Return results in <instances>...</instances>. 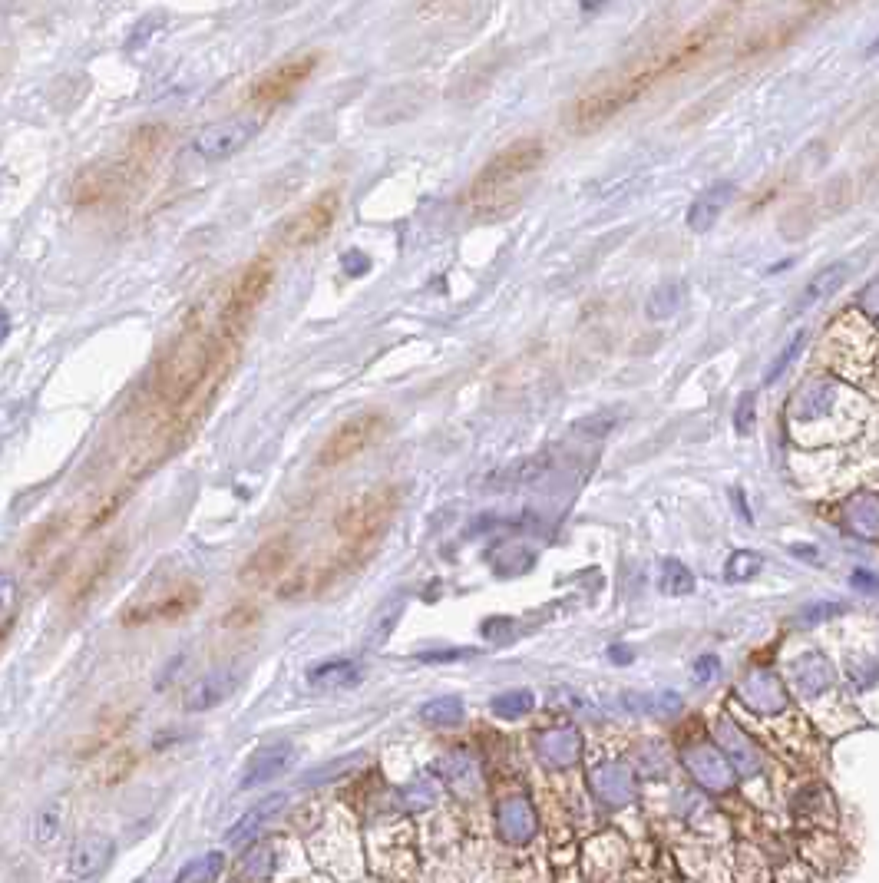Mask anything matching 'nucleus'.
I'll list each match as a JSON object with an SVG mask.
<instances>
[{
    "instance_id": "f257e3e1",
    "label": "nucleus",
    "mask_w": 879,
    "mask_h": 883,
    "mask_svg": "<svg viewBox=\"0 0 879 883\" xmlns=\"http://www.w3.org/2000/svg\"><path fill=\"white\" fill-rule=\"evenodd\" d=\"M701 47H704V37L688 40V43H681L678 50L661 53V60H651V63H645V67L625 73L622 80L602 86V90L585 93L582 100L572 106L569 126L575 129V133H592V129H599L605 120H612L618 110H625L628 103L638 100L648 86H655L658 80L671 77V73H678L685 63H691L701 53Z\"/></svg>"
},
{
    "instance_id": "f03ea898",
    "label": "nucleus",
    "mask_w": 879,
    "mask_h": 883,
    "mask_svg": "<svg viewBox=\"0 0 879 883\" xmlns=\"http://www.w3.org/2000/svg\"><path fill=\"white\" fill-rule=\"evenodd\" d=\"M542 159H546L542 139H516L513 146L496 153L470 186L473 212L496 215V212H506L509 206H516L526 189V179L536 176Z\"/></svg>"
},
{
    "instance_id": "7ed1b4c3",
    "label": "nucleus",
    "mask_w": 879,
    "mask_h": 883,
    "mask_svg": "<svg viewBox=\"0 0 879 883\" xmlns=\"http://www.w3.org/2000/svg\"><path fill=\"white\" fill-rule=\"evenodd\" d=\"M215 364V344L212 338H205L202 331H186L172 351L166 354V361L159 364V378H156V391L166 404H182L199 391V384L209 378Z\"/></svg>"
},
{
    "instance_id": "20e7f679",
    "label": "nucleus",
    "mask_w": 879,
    "mask_h": 883,
    "mask_svg": "<svg viewBox=\"0 0 879 883\" xmlns=\"http://www.w3.org/2000/svg\"><path fill=\"white\" fill-rule=\"evenodd\" d=\"M397 500L400 497H397L394 487H381V490H374V493H364V497H357L338 516V533L344 536V543L354 546V549L371 546L377 536H381L384 526L390 523V516H394Z\"/></svg>"
},
{
    "instance_id": "39448f33",
    "label": "nucleus",
    "mask_w": 879,
    "mask_h": 883,
    "mask_svg": "<svg viewBox=\"0 0 879 883\" xmlns=\"http://www.w3.org/2000/svg\"><path fill=\"white\" fill-rule=\"evenodd\" d=\"M384 427H387V417L377 414V411L351 417V421H344L328 440H324L318 463H321V467H341V463L361 457L364 450L384 434Z\"/></svg>"
},
{
    "instance_id": "423d86ee",
    "label": "nucleus",
    "mask_w": 879,
    "mask_h": 883,
    "mask_svg": "<svg viewBox=\"0 0 879 883\" xmlns=\"http://www.w3.org/2000/svg\"><path fill=\"white\" fill-rule=\"evenodd\" d=\"M681 761H685L688 774L704 791L724 794L734 788L737 771L718 748V741H691V745H685V751H681Z\"/></svg>"
},
{
    "instance_id": "0eeeda50",
    "label": "nucleus",
    "mask_w": 879,
    "mask_h": 883,
    "mask_svg": "<svg viewBox=\"0 0 879 883\" xmlns=\"http://www.w3.org/2000/svg\"><path fill=\"white\" fill-rule=\"evenodd\" d=\"M271 278H275V268H271L268 258H258V262H252L245 268V275L238 278L229 305H225V325H229V328L245 325V321L255 315V308L262 305L265 295H268Z\"/></svg>"
},
{
    "instance_id": "6e6552de",
    "label": "nucleus",
    "mask_w": 879,
    "mask_h": 883,
    "mask_svg": "<svg viewBox=\"0 0 879 883\" xmlns=\"http://www.w3.org/2000/svg\"><path fill=\"white\" fill-rule=\"evenodd\" d=\"M338 209H341V196H338V192H334V189L321 192L318 199L308 202V206L285 225V242L291 245V249H301V245L318 242L321 235H328L334 219H338Z\"/></svg>"
},
{
    "instance_id": "1a4fd4ad",
    "label": "nucleus",
    "mask_w": 879,
    "mask_h": 883,
    "mask_svg": "<svg viewBox=\"0 0 879 883\" xmlns=\"http://www.w3.org/2000/svg\"><path fill=\"white\" fill-rule=\"evenodd\" d=\"M314 67H318V53H305V57L281 63V67L265 73L262 80H255L248 96H252V103H258V106H275L281 100H288V96L311 77Z\"/></svg>"
},
{
    "instance_id": "9d476101",
    "label": "nucleus",
    "mask_w": 879,
    "mask_h": 883,
    "mask_svg": "<svg viewBox=\"0 0 879 883\" xmlns=\"http://www.w3.org/2000/svg\"><path fill=\"white\" fill-rule=\"evenodd\" d=\"M787 678H790V688L797 692V698H803V702H817V698H823L833 688L837 672H833V662L827 659V652L807 649L790 662Z\"/></svg>"
},
{
    "instance_id": "9b49d317",
    "label": "nucleus",
    "mask_w": 879,
    "mask_h": 883,
    "mask_svg": "<svg viewBox=\"0 0 879 883\" xmlns=\"http://www.w3.org/2000/svg\"><path fill=\"white\" fill-rule=\"evenodd\" d=\"M737 698L751 708L754 715H780L790 702L784 678L770 669H751L737 682Z\"/></svg>"
},
{
    "instance_id": "f8f14e48",
    "label": "nucleus",
    "mask_w": 879,
    "mask_h": 883,
    "mask_svg": "<svg viewBox=\"0 0 879 883\" xmlns=\"http://www.w3.org/2000/svg\"><path fill=\"white\" fill-rule=\"evenodd\" d=\"M536 758L549 771H569L582 758V735L575 725H549L533 738Z\"/></svg>"
},
{
    "instance_id": "ddd939ff",
    "label": "nucleus",
    "mask_w": 879,
    "mask_h": 883,
    "mask_svg": "<svg viewBox=\"0 0 879 883\" xmlns=\"http://www.w3.org/2000/svg\"><path fill=\"white\" fill-rule=\"evenodd\" d=\"M714 741H718V748L727 755V761L734 764V771L741 774V778H757V774L764 771V751L754 745L751 735H747L737 721L731 718L714 721Z\"/></svg>"
},
{
    "instance_id": "4468645a",
    "label": "nucleus",
    "mask_w": 879,
    "mask_h": 883,
    "mask_svg": "<svg viewBox=\"0 0 879 883\" xmlns=\"http://www.w3.org/2000/svg\"><path fill=\"white\" fill-rule=\"evenodd\" d=\"M255 120H222V123H212L205 126L199 136H195L192 149L205 159H229L235 156L238 149H245L248 143H252L255 136Z\"/></svg>"
},
{
    "instance_id": "2eb2a0df",
    "label": "nucleus",
    "mask_w": 879,
    "mask_h": 883,
    "mask_svg": "<svg viewBox=\"0 0 879 883\" xmlns=\"http://www.w3.org/2000/svg\"><path fill=\"white\" fill-rule=\"evenodd\" d=\"M199 606V589L195 586H172L162 589L159 596L143 599L139 606L126 612V622H176L186 612Z\"/></svg>"
},
{
    "instance_id": "dca6fc26",
    "label": "nucleus",
    "mask_w": 879,
    "mask_h": 883,
    "mask_svg": "<svg viewBox=\"0 0 879 883\" xmlns=\"http://www.w3.org/2000/svg\"><path fill=\"white\" fill-rule=\"evenodd\" d=\"M238 682H242V672H238L235 665L215 669L186 688L182 705H186V712H209V708H219L222 702H229V698L235 695Z\"/></svg>"
},
{
    "instance_id": "f3484780",
    "label": "nucleus",
    "mask_w": 879,
    "mask_h": 883,
    "mask_svg": "<svg viewBox=\"0 0 879 883\" xmlns=\"http://www.w3.org/2000/svg\"><path fill=\"white\" fill-rule=\"evenodd\" d=\"M589 788L605 807H628L635 804V771L622 761H605L592 771Z\"/></svg>"
},
{
    "instance_id": "a211bd4d",
    "label": "nucleus",
    "mask_w": 879,
    "mask_h": 883,
    "mask_svg": "<svg viewBox=\"0 0 879 883\" xmlns=\"http://www.w3.org/2000/svg\"><path fill=\"white\" fill-rule=\"evenodd\" d=\"M291 761H295V745H288V741H271V745H262L252 758H248L238 788H242V791L262 788V784L281 778V774L291 768Z\"/></svg>"
},
{
    "instance_id": "6ab92c4d",
    "label": "nucleus",
    "mask_w": 879,
    "mask_h": 883,
    "mask_svg": "<svg viewBox=\"0 0 879 883\" xmlns=\"http://www.w3.org/2000/svg\"><path fill=\"white\" fill-rule=\"evenodd\" d=\"M295 559V546H291L288 536H275V540H265V546H258L248 563L242 566V579L252 586H265L271 579H278Z\"/></svg>"
},
{
    "instance_id": "aec40b11",
    "label": "nucleus",
    "mask_w": 879,
    "mask_h": 883,
    "mask_svg": "<svg viewBox=\"0 0 879 883\" xmlns=\"http://www.w3.org/2000/svg\"><path fill=\"white\" fill-rule=\"evenodd\" d=\"M110 857H113V841H110V837H103V834H83L70 847V860H67L70 877L80 880V883L100 877L103 870H106V864H110Z\"/></svg>"
},
{
    "instance_id": "412c9836",
    "label": "nucleus",
    "mask_w": 879,
    "mask_h": 883,
    "mask_svg": "<svg viewBox=\"0 0 879 883\" xmlns=\"http://www.w3.org/2000/svg\"><path fill=\"white\" fill-rule=\"evenodd\" d=\"M496 831L506 844L523 847L536 837V811L526 798H506L496 807Z\"/></svg>"
},
{
    "instance_id": "4be33fe9",
    "label": "nucleus",
    "mask_w": 879,
    "mask_h": 883,
    "mask_svg": "<svg viewBox=\"0 0 879 883\" xmlns=\"http://www.w3.org/2000/svg\"><path fill=\"white\" fill-rule=\"evenodd\" d=\"M285 804H288V794H271V798L258 801L255 807H248V811L229 827V834H225V844L238 847V844L255 841V837L262 834L265 827H268L271 821H275V817H278L281 811H285Z\"/></svg>"
},
{
    "instance_id": "5701e85b",
    "label": "nucleus",
    "mask_w": 879,
    "mask_h": 883,
    "mask_svg": "<svg viewBox=\"0 0 879 883\" xmlns=\"http://www.w3.org/2000/svg\"><path fill=\"white\" fill-rule=\"evenodd\" d=\"M843 523L850 533L879 543V493L873 490L853 493V497L843 503Z\"/></svg>"
},
{
    "instance_id": "b1692460",
    "label": "nucleus",
    "mask_w": 879,
    "mask_h": 883,
    "mask_svg": "<svg viewBox=\"0 0 879 883\" xmlns=\"http://www.w3.org/2000/svg\"><path fill=\"white\" fill-rule=\"evenodd\" d=\"M731 199H734V186H731V182H718V186L704 189L701 196L691 202V209H688V229L698 232V235L711 232L714 222L721 219V212L727 209V202H731Z\"/></svg>"
},
{
    "instance_id": "393cba45",
    "label": "nucleus",
    "mask_w": 879,
    "mask_h": 883,
    "mask_svg": "<svg viewBox=\"0 0 879 883\" xmlns=\"http://www.w3.org/2000/svg\"><path fill=\"white\" fill-rule=\"evenodd\" d=\"M437 768L457 798H473L480 791V764H476L470 751H450V755L440 758Z\"/></svg>"
},
{
    "instance_id": "a878e982",
    "label": "nucleus",
    "mask_w": 879,
    "mask_h": 883,
    "mask_svg": "<svg viewBox=\"0 0 879 883\" xmlns=\"http://www.w3.org/2000/svg\"><path fill=\"white\" fill-rule=\"evenodd\" d=\"M794 814H797V821L807 827H827L837 821V807H833L830 791L823 788V784H807V788L797 791Z\"/></svg>"
},
{
    "instance_id": "bb28decb",
    "label": "nucleus",
    "mask_w": 879,
    "mask_h": 883,
    "mask_svg": "<svg viewBox=\"0 0 879 883\" xmlns=\"http://www.w3.org/2000/svg\"><path fill=\"white\" fill-rule=\"evenodd\" d=\"M549 467H552V457H549V454H536V457L516 460V463H509V467L490 473V477H486V487H490V490L526 487V483H536Z\"/></svg>"
},
{
    "instance_id": "cd10ccee",
    "label": "nucleus",
    "mask_w": 879,
    "mask_h": 883,
    "mask_svg": "<svg viewBox=\"0 0 879 883\" xmlns=\"http://www.w3.org/2000/svg\"><path fill=\"white\" fill-rule=\"evenodd\" d=\"M357 682H361V665L351 659L321 662L308 672V685L321 688V692H344V688H351Z\"/></svg>"
},
{
    "instance_id": "c85d7f7f",
    "label": "nucleus",
    "mask_w": 879,
    "mask_h": 883,
    "mask_svg": "<svg viewBox=\"0 0 879 883\" xmlns=\"http://www.w3.org/2000/svg\"><path fill=\"white\" fill-rule=\"evenodd\" d=\"M400 616H404V599H390V602H384V606L371 616V622H367L364 649H367V652H381L384 645L390 642V635H394Z\"/></svg>"
},
{
    "instance_id": "c756f323",
    "label": "nucleus",
    "mask_w": 879,
    "mask_h": 883,
    "mask_svg": "<svg viewBox=\"0 0 879 883\" xmlns=\"http://www.w3.org/2000/svg\"><path fill=\"white\" fill-rule=\"evenodd\" d=\"M275 867H278V847L271 841L255 844V847H248V854L242 857V864H238V880L265 883V880H271V874H275Z\"/></svg>"
},
{
    "instance_id": "7c9ffc66",
    "label": "nucleus",
    "mask_w": 879,
    "mask_h": 883,
    "mask_svg": "<svg viewBox=\"0 0 879 883\" xmlns=\"http://www.w3.org/2000/svg\"><path fill=\"white\" fill-rule=\"evenodd\" d=\"M846 275H850V268H846V265H830V268H823V272H817L810 278V285L803 288V295L794 305V311H807L810 305H817L820 298L833 295L846 282Z\"/></svg>"
},
{
    "instance_id": "2f4dec72",
    "label": "nucleus",
    "mask_w": 879,
    "mask_h": 883,
    "mask_svg": "<svg viewBox=\"0 0 879 883\" xmlns=\"http://www.w3.org/2000/svg\"><path fill=\"white\" fill-rule=\"evenodd\" d=\"M116 556H119V546L106 549V553L96 556L90 566H83V569H80V576H77V583L70 586V602H83L86 596H90V592L103 583V576H110V569H113V563H116Z\"/></svg>"
},
{
    "instance_id": "473e14b6",
    "label": "nucleus",
    "mask_w": 879,
    "mask_h": 883,
    "mask_svg": "<svg viewBox=\"0 0 879 883\" xmlns=\"http://www.w3.org/2000/svg\"><path fill=\"white\" fill-rule=\"evenodd\" d=\"M846 678H850V685L860 695L873 692V688L879 685V659L873 652H866V649L850 652V655H846Z\"/></svg>"
},
{
    "instance_id": "72a5a7b5",
    "label": "nucleus",
    "mask_w": 879,
    "mask_h": 883,
    "mask_svg": "<svg viewBox=\"0 0 879 883\" xmlns=\"http://www.w3.org/2000/svg\"><path fill=\"white\" fill-rule=\"evenodd\" d=\"M533 705H536V695L529 692V688H509V692H503V695H496L493 698V715L496 718H506V721H516V718H523V715H529L533 712Z\"/></svg>"
},
{
    "instance_id": "f704fd0d",
    "label": "nucleus",
    "mask_w": 879,
    "mask_h": 883,
    "mask_svg": "<svg viewBox=\"0 0 879 883\" xmlns=\"http://www.w3.org/2000/svg\"><path fill=\"white\" fill-rule=\"evenodd\" d=\"M628 712L642 715H678L681 712V695L678 692H661V695H625Z\"/></svg>"
},
{
    "instance_id": "c9c22d12",
    "label": "nucleus",
    "mask_w": 879,
    "mask_h": 883,
    "mask_svg": "<svg viewBox=\"0 0 879 883\" xmlns=\"http://www.w3.org/2000/svg\"><path fill=\"white\" fill-rule=\"evenodd\" d=\"M466 715V708L460 698H433V702H427L420 708V718L427 721V725L433 728H450V725H460Z\"/></svg>"
},
{
    "instance_id": "e433bc0d",
    "label": "nucleus",
    "mask_w": 879,
    "mask_h": 883,
    "mask_svg": "<svg viewBox=\"0 0 879 883\" xmlns=\"http://www.w3.org/2000/svg\"><path fill=\"white\" fill-rule=\"evenodd\" d=\"M681 301H685V285L671 282V285H661V288H655V292H651L645 311H648L651 321H661V318L675 315V311L681 308Z\"/></svg>"
},
{
    "instance_id": "4c0bfd02",
    "label": "nucleus",
    "mask_w": 879,
    "mask_h": 883,
    "mask_svg": "<svg viewBox=\"0 0 879 883\" xmlns=\"http://www.w3.org/2000/svg\"><path fill=\"white\" fill-rule=\"evenodd\" d=\"M658 589L665 592V596H688V592L694 589L691 569L685 563H678V559H665V563H661V573H658Z\"/></svg>"
},
{
    "instance_id": "58836bf2",
    "label": "nucleus",
    "mask_w": 879,
    "mask_h": 883,
    "mask_svg": "<svg viewBox=\"0 0 879 883\" xmlns=\"http://www.w3.org/2000/svg\"><path fill=\"white\" fill-rule=\"evenodd\" d=\"M397 798H400V804L407 807V811H420V807H430V804H437V798H440V788H437V781H430V778H417L414 784H407V788L400 791Z\"/></svg>"
},
{
    "instance_id": "ea45409f",
    "label": "nucleus",
    "mask_w": 879,
    "mask_h": 883,
    "mask_svg": "<svg viewBox=\"0 0 879 883\" xmlns=\"http://www.w3.org/2000/svg\"><path fill=\"white\" fill-rule=\"evenodd\" d=\"M60 827H63V807L60 804H47L43 811L37 814V824H34V841L40 847L53 844L60 837Z\"/></svg>"
},
{
    "instance_id": "a19ab883",
    "label": "nucleus",
    "mask_w": 879,
    "mask_h": 883,
    "mask_svg": "<svg viewBox=\"0 0 879 883\" xmlns=\"http://www.w3.org/2000/svg\"><path fill=\"white\" fill-rule=\"evenodd\" d=\"M764 559L757 553H747V549H741V553H734L731 559H727V569L724 576L731 579V583H744V579H754L757 573H761Z\"/></svg>"
},
{
    "instance_id": "79ce46f5",
    "label": "nucleus",
    "mask_w": 879,
    "mask_h": 883,
    "mask_svg": "<svg viewBox=\"0 0 879 883\" xmlns=\"http://www.w3.org/2000/svg\"><path fill=\"white\" fill-rule=\"evenodd\" d=\"M846 612L843 602L837 599H823V602H810V606H803L797 612V619L803 622V626H820V622H830V619H840Z\"/></svg>"
},
{
    "instance_id": "37998d69",
    "label": "nucleus",
    "mask_w": 879,
    "mask_h": 883,
    "mask_svg": "<svg viewBox=\"0 0 879 883\" xmlns=\"http://www.w3.org/2000/svg\"><path fill=\"white\" fill-rule=\"evenodd\" d=\"M803 341H807V331H797V335L787 341V348L780 351L777 358H774V364H770V368H767V374H764V384H774V381L784 378V371L790 368V364H794V358L800 354Z\"/></svg>"
},
{
    "instance_id": "c03bdc74",
    "label": "nucleus",
    "mask_w": 879,
    "mask_h": 883,
    "mask_svg": "<svg viewBox=\"0 0 879 883\" xmlns=\"http://www.w3.org/2000/svg\"><path fill=\"white\" fill-rule=\"evenodd\" d=\"M638 771H642L645 778H661V774H668V755L658 741H648L645 745V755L638 758Z\"/></svg>"
},
{
    "instance_id": "a18cd8bd",
    "label": "nucleus",
    "mask_w": 879,
    "mask_h": 883,
    "mask_svg": "<svg viewBox=\"0 0 879 883\" xmlns=\"http://www.w3.org/2000/svg\"><path fill=\"white\" fill-rule=\"evenodd\" d=\"M364 758H351V761H334V764H324V768H314V771H308L305 778H301V784H305V788H311V784H324V781H334V774H344L347 771H354L357 764H361Z\"/></svg>"
},
{
    "instance_id": "49530a36",
    "label": "nucleus",
    "mask_w": 879,
    "mask_h": 883,
    "mask_svg": "<svg viewBox=\"0 0 879 883\" xmlns=\"http://www.w3.org/2000/svg\"><path fill=\"white\" fill-rule=\"evenodd\" d=\"M734 427H737V434H751V427H754V394L741 397L737 414H734Z\"/></svg>"
},
{
    "instance_id": "de8ad7c7",
    "label": "nucleus",
    "mask_w": 879,
    "mask_h": 883,
    "mask_svg": "<svg viewBox=\"0 0 879 883\" xmlns=\"http://www.w3.org/2000/svg\"><path fill=\"white\" fill-rule=\"evenodd\" d=\"M153 24H162V14H149L146 20H139L136 37H129V40H126V50H139V47H143V43L156 34V27H153Z\"/></svg>"
},
{
    "instance_id": "09e8293b",
    "label": "nucleus",
    "mask_w": 879,
    "mask_h": 883,
    "mask_svg": "<svg viewBox=\"0 0 879 883\" xmlns=\"http://www.w3.org/2000/svg\"><path fill=\"white\" fill-rule=\"evenodd\" d=\"M718 672H721V659H718V655H701V659L694 662V682H701V685L711 682V678L718 675Z\"/></svg>"
},
{
    "instance_id": "8fccbe9b",
    "label": "nucleus",
    "mask_w": 879,
    "mask_h": 883,
    "mask_svg": "<svg viewBox=\"0 0 879 883\" xmlns=\"http://www.w3.org/2000/svg\"><path fill=\"white\" fill-rule=\"evenodd\" d=\"M850 586L860 592H879V573H870V569H853Z\"/></svg>"
},
{
    "instance_id": "3c124183",
    "label": "nucleus",
    "mask_w": 879,
    "mask_h": 883,
    "mask_svg": "<svg viewBox=\"0 0 879 883\" xmlns=\"http://www.w3.org/2000/svg\"><path fill=\"white\" fill-rule=\"evenodd\" d=\"M341 262L347 265V272H351V275H364V272H367V265H371L361 252H347V255L341 258Z\"/></svg>"
},
{
    "instance_id": "603ef678",
    "label": "nucleus",
    "mask_w": 879,
    "mask_h": 883,
    "mask_svg": "<svg viewBox=\"0 0 879 883\" xmlns=\"http://www.w3.org/2000/svg\"><path fill=\"white\" fill-rule=\"evenodd\" d=\"M790 553L800 556V559H810V563H820V553L813 546H790Z\"/></svg>"
},
{
    "instance_id": "864d4df0",
    "label": "nucleus",
    "mask_w": 879,
    "mask_h": 883,
    "mask_svg": "<svg viewBox=\"0 0 879 883\" xmlns=\"http://www.w3.org/2000/svg\"><path fill=\"white\" fill-rule=\"evenodd\" d=\"M612 659H615V662H632V652L622 649V645H615V649H612Z\"/></svg>"
},
{
    "instance_id": "5fc2aeb1",
    "label": "nucleus",
    "mask_w": 879,
    "mask_h": 883,
    "mask_svg": "<svg viewBox=\"0 0 879 883\" xmlns=\"http://www.w3.org/2000/svg\"><path fill=\"white\" fill-rule=\"evenodd\" d=\"M579 4H582V10H599L605 0H579Z\"/></svg>"
},
{
    "instance_id": "6e6d98bb",
    "label": "nucleus",
    "mask_w": 879,
    "mask_h": 883,
    "mask_svg": "<svg viewBox=\"0 0 879 883\" xmlns=\"http://www.w3.org/2000/svg\"><path fill=\"white\" fill-rule=\"evenodd\" d=\"M870 53H879V37L873 40V47H870Z\"/></svg>"
}]
</instances>
